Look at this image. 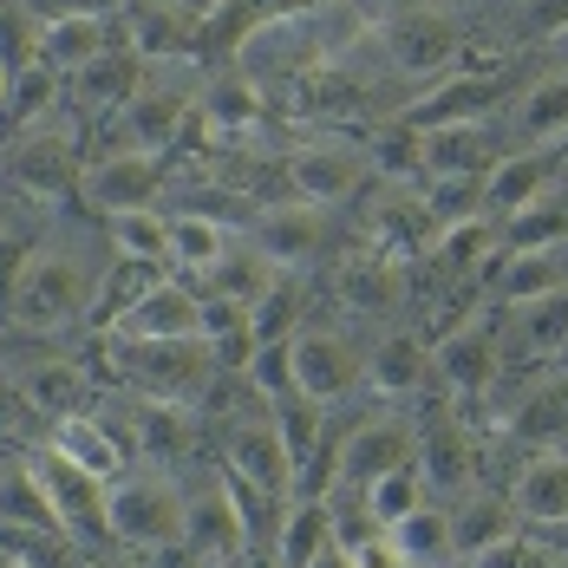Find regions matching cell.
Returning <instances> with one entry per match:
<instances>
[{
    "label": "cell",
    "instance_id": "41",
    "mask_svg": "<svg viewBox=\"0 0 568 568\" xmlns=\"http://www.w3.org/2000/svg\"><path fill=\"white\" fill-rule=\"evenodd\" d=\"M516 432L536 438V445H568V379H556V386H542V393L523 398Z\"/></svg>",
    "mask_w": 568,
    "mask_h": 568
},
{
    "label": "cell",
    "instance_id": "35",
    "mask_svg": "<svg viewBox=\"0 0 568 568\" xmlns=\"http://www.w3.org/2000/svg\"><path fill=\"white\" fill-rule=\"evenodd\" d=\"M497 255H504V223L484 216V210L438 229V262L445 268H477V262H497Z\"/></svg>",
    "mask_w": 568,
    "mask_h": 568
},
{
    "label": "cell",
    "instance_id": "17",
    "mask_svg": "<svg viewBox=\"0 0 568 568\" xmlns=\"http://www.w3.org/2000/svg\"><path fill=\"white\" fill-rule=\"evenodd\" d=\"M72 79V99L85 105V112H124L138 92H144V59L131 53V47H105V53H92L79 72H65Z\"/></svg>",
    "mask_w": 568,
    "mask_h": 568
},
{
    "label": "cell",
    "instance_id": "13",
    "mask_svg": "<svg viewBox=\"0 0 568 568\" xmlns=\"http://www.w3.org/2000/svg\"><path fill=\"white\" fill-rule=\"evenodd\" d=\"M432 373H438L457 398L490 393V386H497V327H490V321L452 327L445 341L432 346Z\"/></svg>",
    "mask_w": 568,
    "mask_h": 568
},
{
    "label": "cell",
    "instance_id": "43",
    "mask_svg": "<svg viewBox=\"0 0 568 568\" xmlns=\"http://www.w3.org/2000/svg\"><path fill=\"white\" fill-rule=\"evenodd\" d=\"M452 536L464 556H477V549H490V542H504L510 536V510L504 504H490V497H470L464 510L452 516Z\"/></svg>",
    "mask_w": 568,
    "mask_h": 568
},
{
    "label": "cell",
    "instance_id": "23",
    "mask_svg": "<svg viewBox=\"0 0 568 568\" xmlns=\"http://www.w3.org/2000/svg\"><path fill=\"white\" fill-rule=\"evenodd\" d=\"M183 124H190V105H183L176 92H138V99L118 112L124 151H151V158L171 151L176 138H183Z\"/></svg>",
    "mask_w": 568,
    "mask_h": 568
},
{
    "label": "cell",
    "instance_id": "47",
    "mask_svg": "<svg viewBox=\"0 0 568 568\" xmlns=\"http://www.w3.org/2000/svg\"><path fill=\"white\" fill-rule=\"evenodd\" d=\"M27 255H33V248H27V235L0 229V294L13 287V275H20V268H27Z\"/></svg>",
    "mask_w": 568,
    "mask_h": 568
},
{
    "label": "cell",
    "instance_id": "16",
    "mask_svg": "<svg viewBox=\"0 0 568 568\" xmlns=\"http://www.w3.org/2000/svg\"><path fill=\"white\" fill-rule=\"evenodd\" d=\"M418 158L432 176H484L497 164V138L484 118H457V124H432L418 131Z\"/></svg>",
    "mask_w": 568,
    "mask_h": 568
},
{
    "label": "cell",
    "instance_id": "39",
    "mask_svg": "<svg viewBox=\"0 0 568 568\" xmlns=\"http://www.w3.org/2000/svg\"><path fill=\"white\" fill-rule=\"evenodd\" d=\"M275 432H282V445H287V457H294V470H307V457L321 452V405L314 398H301V393H287V398H275Z\"/></svg>",
    "mask_w": 568,
    "mask_h": 568
},
{
    "label": "cell",
    "instance_id": "42",
    "mask_svg": "<svg viewBox=\"0 0 568 568\" xmlns=\"http://www.w3.org/2000/svg\"><path fill=\"white\" fill-rule=\"evenodd\" d=\"M223 248H229L223 223H210V216H171V262H176V268L203 275Z\"/></svg>",
    "mask_w": 568,
    "mask_h": 568
},
{
    "label": "cell",
    "instance_id": "25",
    "mask_svg": "<svg viewBox=\"0 0 568 568\" xmlns=\"http://www.w3.org/2000/svg\"><path fill=\"white\" fill-rule=\"evenodd\" d=\"M255 248L275 262V268H301V262H314V248H321V210L314 203H282V210H268L262 223H255Z\"/></svg>",
    "mask_w": 568,
    "mask_h": 568
},
{
    "label": "cell",
    "instance_id": "31",
    "mask_svg": "<svg viewBox=\"0 0 568 568\" xmlns=\"http://www.w3.org/2000/svg\"><path fill=\"white\" fill-rule=\"evenodd\" d=\"M53 452L72 457V464H79L85 477H99V484H118V477H124V445H118L105 425H92V418H59Z\"/></svg>",
    "mask_w": 568,
    "mask_h": 568
},
{
    "label": "cell",
    "instance_id": "10",
    "mask_svg": "<svg viewBox=\"0 0 568 568\" xmlns=\"http://www.w3.org/2000/svg\"><path fill=\"white\" fill-rule=\"evenodd\" d=\"M386 53H393V72L405 79H445L457 65V33L445 13H398L386 27Z\"/></svg>",
    "mask_w": 568,
    "mask_h": 568
},
{
    "label": "cell",
    "instance_id": "37",
    "mask_svg": "<svg viewBox=\"0 0 568 568\" xmlns=\"http://www.w3.org/2000/svg\"><path fill=\"white\" fill-rule=\"evenodd\" d=\"M359 504H366V516H373L379 529H393L398 516H412L418 504H425V477H418V464H398V470H386V477H373V484L359 490Z\"/></svg>",
    "mask_w": 568,
    "mask_h": 568
},
{
    "label": "cell",
    "instance_id": "1",
    "mask_svg": "<svg viewBox=\"0 0 568 568\" xmlns=\"http://www.w3.org/2000/svg\"><path fill=\"white\" fill-rule=\"evenodd\" d=\"M92 294H99V275L85 268V255H72V248H33L27 268L7 287V314L27 334H59V327H72L92 307Z\"/></svg>",
    "mask_w": 568,
    "mask_h": 568
},
{
    "label": "cell",
    "instance_id": "19",
    "mask_svg": "<svg viewBox=\"0 0 568 568\" xmlns=\"http://www.w3.org/2000/svg\"><path fill=\"white\" fill-rule=\"evenodd\" d=\"M425 379H432V346L418 341L412 327H386L373 341V353H366V386L386 398H412Z\"/></svg>",
    "mask_w": 568,
    "mask_h": 568
},
{
    "label": "cell",
    "instance_id": "12",
    "mask_svg": "<svg viewBox=\"0 0 568 568\" xmlns=\"http://www.w3.org/2000/svg\"><path fill=\"white\" fill-rule=\"evenodd\" d=\"M359 151H346V144H301V151H287V183H294V196L301 203H314V210H334L346 203L353 190H359Z\"/></svg>",
    "mask_w": 568,
    "mask_h": 568
},
{
    "label": "cell",
    "instance_id": "48",
    "mask_svg": "<svg viewBox=\"0 0 568 568\" xmlns=\"http://www.w3.org/2000/svg\"><path fill=\"white\" fill-rule=\"evenodd\" d=\"M20 418H33V405L20 398V379L0 373V432H20Z\"/></svg>",
    "mask_w": 568,
    "mask_h": 568
},
{
    "label": "cell",
    "instance_id": "32",
    "mask_svg": "<svg viewBox=\"0 0 568 568\" xmlns=\"http://www.w3.org/2000/svg\"><path fill=\"white\" fill-rule=\"evenodd\" d=\"M516 510L529 516V523H542V529H562L568 523V457L562 452L536 457L516 477Z\"/></svg>",
    "mask_w": 568,
    "mask_h": 568
},
{
    "label": "cell",
    "instance_id": "15",
    "mask_svg": "<svg viewBox=\"0 0 568 568\" xmlns=\"http://www.w3.org/2000/svg\"><path fill=\"white\" fill-rule=\"evenodd\" d=\"M183 542H196V556H242L248 549V523L235 510V477H216L210 497H183Z\"/></svg>",
    "mask_w": 568,
    "mask_h": 568
},
{
    "label": "cell",
    "instance_id": "11",
    "mask_svg": "<svg viewBox=\"0 0 568 568\" xmlns=\"http://www.w3.org/2000/svg\"><path fill=\"white\" fill-rule=\"evenodd\" d=\"M7 176H13L27 196H40V203L65 196V190L79 183V164H72V138H65V131H53V124H33V131L13 144V158H7Z\"/></svg>",
    "mask_w": 568,
    "mask_h": 568
},
{
    "label": "cell",
    "instance_id": "3",
    "mask_svg": "<svg viewBox=\"0 0 568 568\" xmlns=\"http://www.w3.org/2000/svg\"><path fill=\"white\" fill-rule=\"evenodd\" d=\"M287 373H294V393L314 398V405H334L366 379V353L334 334V327H294L287 334Z\"/></svg>",
    "mask_w": 568,
    "mask_h": 568
},
{
    "label": "cell",
    "instance_id": "34",
    "mask_svg": "<svg viewBox=\"0 0 568 568\" xmlns=\"http://www.w3.org/2000/svg\"><path fill=\"white\" fill-rule=\"evenodd\" d=\"M418 477H425V490H470V470H477V457H470V438L445 425V432H432V438H418Z\"/></svg>",
    "mask_w": 568,
    "mask_h": 568
},
{
    "label": "cell",
    "instance_id": "4",
    "mask_svg": "<svg viewBox=\"0 0 568 568\" xmlns=\"http://www.w3.org/2000/svg\"><path fill=\"white\" fill-rule=\"evenodd\" d=\"M118 359L131 366V379H144L158 398H183L210 386L216 373V341H118Z\"/></svg>",
    "mask_w": 568,
    "mask_h": 568
},
{
    "label": "cell",
    "instance_id": "44",
    "mask_svg": "<svg viewBox=\"0 0 568 568\" xmlns=\"http://www.w3.org/2000/svg\"><path fill=\"white\" fill-rule=\"evenodd\" d=\"M248 379H255V393L262 398H287L294 393V373H287V334L282 341H255V353H248Z\"/></svg>",
    "mask_w": 568,
    "mask_h": 568
},
{
    "label": "cell",
    "instance_id": "38",
    "mask_svg": "<svg viewBox=\"0 0 568 568\" xmlns=\"http://www.w3.org/2000/svg\"><path fill=\"white\" fill-rule=\"evenodd\" d=\"M556 242H568V210L556 196L516 210L510 223H504V255H516V248H556Z\"/></svg>",
    "mask_w": 568,
    "mask_h": 568
},
{
    "label": "cell",
    "instance_id": "28",
    "mask_svg": "<svg viewBox=\"0 0 568 568\" xmlns=\"http://www.w3.org/2000/svg\"><path fill=\"white\" fill-rule=\"evenodd\" d=\"M516 138L529 151H549L568 138V65L562 72H542L523 99H516Z\"/></svg>",
    "mask_w": 568,
    "mask_h": 568
},
{
    "label": "cell",
    "instance_id": "36",
    "mask_svg": "<svg viewBox=\"0 0 568 568\" xmlns=\"http://www.w3.org/2000/svg\"><path fill=\"white\" fill-rule=\"evenodd\" d=\"M112 248L124 262H138V268L171 262V216H158V210H124V216H112Z\"/></svg>",
    "mask_w": 568,
    "mask_h": 568
},
{
    "label": "cell",
    "instance_id": "51",
    "mask_svg": "<svg viewBox=\"0 0 568 568\" xmlns=\"http://www.w3.org/2000/svg\"><path fill=\"white\" fill-rule=\"evenodd\" d=\"M549 47H556V53L568 59V20H562V27H556V33H549Z\"/></svg>",
    "mask_w": 568,
    "mask_h": 568
},
{
    "label": "cell",
    "instance_id": "40",
    "mask_svg": "<svg viewBox=\"0 0 568 568\" xmlns=\"http://www.w3.org/2000/svg\"><path fill=\"white\" fill-rule=\"evenodd\" d=\"M203 112H210V124H223V131H242V124L262 118V85L248 72H229V79H216L203 92Z\"/></svg>",
    "mask_w": 568,
    "mask_h": 568
},
{
    "label": "cell",
    "instance_id": "14",
    "mask_svg": "<svg viewBox=\"0 0 568 568\" xmlns=\"http://www.w3.org/2000/svg\"><path fill=\"white\" fill-rule=\"evenodd\" d=\"M549 183H556V151H516V158H497L490 171H484V216H497V223H510L516 210H529V203H542L549 196Z\"/></svg>",
    "mask_w": 568,
    "mask_h": 568
},
{
    "label": "cell",
    "instance_id": "52",
    "mask_svg": "<svg viewBox=\"0 0 568 568\" xmlns=\"http://www.w3.org/2000/svg\"><path fill=\"white\" fill-rule=\"evenodd\" d=\"M0 112H7V59H0Z\"/></svg>",
    "mask_w": 568,
    "mask_h": 568
},
{
    "label": "cell",
    "instance_id": "20",
    "mask_svg": "<svg viewBox=\"0 0 568 568\" xmlns=\"http://www.w3.org/2000/svg\"><path fill=\"white\" fill-rule=\"evenodd\" d=\"M504 99V79L497 72H457V79H432V92L412 105V131H432V124H457V118H484Z\"/></svg>",
    "mask_w": 568,
    "mask_h": 568
},
{
    "label": "cell",
    "instance_id": "5",
    "mask_svg": "<svg viewBox=\"0 0 568 568\" xmlns=\"http://www.w3.org/2000/svg\"><path fill=\"white\" fill-rule=\"evenodd\" d=\"M27 470H33V484H40V497H47V510H53V529L112 536V529H105V484H99V477H85L72 457H59V452H40Z\"/></svg>",
    "mask_w": 568,
    "mask_h": 568
},
{
    "label": "cell",
    "instance_id": "22",
    "mask_svg": "<svg viewBox=\"0 0 568 568\" xmlns=\"http://www.w3.org/2000/svg\"><path fill=\"white\" fill-rule=\"evenodd\" d=\"M105 47H112V27H105V13H92V7L53 13V20L40 27V40H33L40 65H53V72H79L85 59L105 53Z\"/></svg>",
    "mask_w": 568,
    "mask_h": 568
},
{
    "label": "cell",
    "instance_id": "46",
    "mask_svg": "<svg viewBox=\"0 0 568 568\" xmlns=\"http://www.w3.org/2000/svg\"><path fill=\"white\" fill-rule=\"evenodd\" d=\"M138 432H144V445H151V452H164V457H171L176 445H183V425H176L171 412H158V405H151V412L138 418Z\"/></svg>",
    "mask_w": 568,
    "mask_h": 568
},
{
    "label": "cell",
    "instance_id": "9",
    "mask_svg": "<svg viewBox=\"0 0 568 568\" xmlns=\"http://www.w3.org/2000/svg\"><path fill=\"white\" fill-rule=\"evenodd\" d=\"M229 477L262 490V497H287L294 490V457H287L275 418H242L229 432Z\"/></svg>",
    "mask_w": 568,
    "mask_h": 568
},
{
    "label": "cell",
    "instance_id": "26",
    "mask_svg": "<svg viewBox=\"0 0 568 568\" xmlns=\"http://www.w3.org/2000/svg\"><path fill=\"white\" fill-rule=\"evenodd\" d=\"M327 549H334V504L327 497H294L282 510V523H275V562L307 568Z\"/></svg>",
    "mask_w": 568,
    "mask_h": 568
},
{
    "label": "cell",
    "instance_id": "27",
    "mask_svg": "<svg viewBox=\"0 0 568 568\" xmlns=\"http://www.w3.org/2000/svg\"><path fill=\"white\" fill-rule=\"evenodd\" d=\"M190 27H196V20H190L176 0H131V7H124V47L144 59V65L183 53Z\"/></svg>",
    "mask_w": 568,
    "mask_h": 568
},
{
    "label": "cell",
    "instance_id": "24",
    "mask_svg": "<svg viewBox=\"0 0 568 568\" xmlns=\"http://www.w3.org/2000/svg\"><path fill=\"white\" fill-rule=\"evenodd\" d=\"M203 282H210V301H229V307H255L262 294H275L282 287V268L262 255V248H223L210 268H203Z\"/></svg>",
    "mask_w": 568,
    "mask_h": 568
},
{
    "label": "cell",
    "instance_id": "2",
    "mask_svg": "<svg viewBox=\"0 0 568 568\" xmlns=\"http://www.w3.org/2000/svg\"><path fill=\"white\" fill-rule=\"evenodd\" d=\"M105 529L112 542L138 549V556H158L183 542V490L171 477H118L105 484Z\"/></svg>",
    "mask_w": 568,
    "mask_h": 568
},
{
    "label": "cell",
    "instance_id": "6",
    "mask_svg": "<svg viewBox=\"0 0 568 568\" xmlns=\"http://www.w3.org/2000/svg\"><path fill=\"white\" fill-rule=\"evenodd\" d=\"M412 457H418V432L405 418H359L341 438V452H334V484L341 490H366L373 477H386V470L412 464Z\"/></svg>",
    "mask_w": 568,
    "mask_h": 568
},
{
    "label": "cell",
    "instance_id": "21",
    "mask_svg": "<svg viewBox=\"0 0 568 568\" xmlns=\"http://www.w3.org/2000/svg\"><path fill=\"white\" fill-rule=\"evenodd\" d=\"M13 379H20V398L33 405V418H53V425L59 418H79L85 398H92V379H85L79 359H33Z\"/></svg>",
    "mask_w": 568,
    "mask_h": 568
},
{
    "label": "cell",
    "instance_id": "33",
    "mask_svg": "<svg viewBox=\"0 0 568 568\" xmlns=\"http://www.w3.org/2000/svg\"><path fill=\"white\" fill-rule=\"evenodd\" d=\"M568 282V242H556V248H516V255H504V268H497V294L504 301H536V294H549V287Z\"/></svg>",
    "mask_w": 568,
    "mask_h": 568
},
{
    "label": "cell",
    "instance_id": "50",
    "mask_svg": "<svg viewBox=\"0 0 568 568\" xmlns=\"http://www.w3.org/2000/svg\"><path fill=\"white\" fill-rule=\"evenodd\" d=\"M196 568H242V556H196Z\"/></svg>",
    "mask_w": 568,
    "mask_h": 568
},
{
    "label": "cell",
    "instance_id": "8",
    "mask_svg": "<svg viewBox=\"0 0 568 568\" xmlns=\"http://www.w3.org/2000/svg\"><path fill=\"white\" fill-rule=\"evenodd\" d=\"M118 341H196L203 334V301L183 282H151L131 294V307L112 321Z\"/></svg>",
    "mask_w": 568,
    "mask_h": 568
},
{
    "label": "cell",
    "instance_id": "45",
    "mask_svg": "<svg viewBox=\"0 0 568 568\" xmlns=\"http://www.w3.org/2000/svg\"><path fill=\"white\" fill-rule=\"evenodd\" d=\"M470 568H542V556H536V549H529V542H523V536H504V542H490V549H477V556H470Z\"/></svg>",
    "mask_w": 568,
    "mask_h": 568
},
{
    "label": "cell",
    "instance_id": "7",
    "mask_svg": "<svg viewBox=\"0 0 568 568\" xmlns=\"http://www.w3.org/2000/svg\"><path fill=\"white\" fill-rule=\"evenodd\" d=\"M158 183H164V171H158L151 151H112V158H99V164L79 171V196L99 216H124V210H151Z\"/></svg>",
    "mask_w": 568,
    "mask_h": 568
},
{
    "label": "cell",
    "instance_id": "29",
    "mask_svg": "<svg viewBox=\"0 0 568 568\" xmlns=\"http://www.w3.org/2000/svg\"><path fill=\"white\" fill-rule=\"evenodd\" d=\"M510 346L529 359H549L568 346V282L536 294V301H516L510 307Z\"/></svg>",
    "mask_w": 568,
    "mask_h": 568
},
{
    "label": "cell",
    "instance_id": "49",
    "mask_svg": "<svg viewBox=\"0 0 568 568\" xmlns=\"http://www.w3.org/2000/svg\"><path fill=\"white\" fill-rule=\"evenodd\" d=\"M307 568H353V556H346V549H327V556H314Z\"/></svg>",
    "mask_w": 568,
    "mask_h": 568
},
{
    "label": "cell",
    "instance_id": "30",
    "mask_svg": "<svg viewBox=\"0 0 568 568\" xmlns=\"http://www.w3.org/2000/svg\"><path fill=\"white\" fill-rule=\"evenodd\" d=\"M393 549L405 568H438L457 556V536H452V510H438V504H418L412 516H398L393 529Z\"/></svg>",
    "mask_w": 568,
    "mask_h": 568
},
{
    "label": "cell",
    "instance_id": "18",
    "mask_svg": "<svg viewBox=\"0 0 568 568\" xmlns=\"http://www.w3.org/2000/svg\"><path fill=\"white\" fill-rule=\"evenodd\" d=\"M334 294H341L346 314H359V321H393L398 307H405V275L386 255H359V262H341Z\"/></svg>",
    "mask_w": 568,
    "mask_h": 568
}]
</instances>
